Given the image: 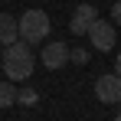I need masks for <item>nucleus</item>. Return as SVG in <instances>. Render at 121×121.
I'll return each instance as SVG.
<instances>
[{
    "mask_svg": "<svg viewBox=\"0 0 121 121\" xmlns=\"http://www.w3.org/2000/svg\"><path fill=\"white\" fill-rule=\"evenodd\" d=\"M111 23H115V26H121V0L111 7Z\"/></svg>",
    "mask_w": 121,
    "mask_h": 121,
    "instance_id": "9d476101",
    "label": "nucleus"
},
{
    "mask_svg": "<svg viewBox=\"0 0 121 121\" xmlns=\"http://www.w3.org/2000/svg\"><path fill=\"white\" fill-rule=\"evenodd\" d=\"M0 65H3V72H7V79L10 82H23L33 75V52H30V43H10L7 49H3V59H0Z\"/></svg>",
    "mask_w": 121,
    "mask_h": 121,
    "instance_id": "f257e3e1",
    "label": "nucleus"
},
{
    "mask_svg": "<svg viewBox=\"0 0 121 121\" xmlns=\"http://www.w3.org/2000/svg\"><path fill=\"white\" fill-rule=\"evenodd\" d=\"M17 92H20V88H13V85H10V79H7V82H0V108L17 105Z\"/></svg>",
    "mask_w": 121,
    "mask_h": 121,
    "instance_id": "6e6552de",
    "label": "nucleus"
},
{
    "mask_svg": "<svg viewBox=\"0 0 121 121\" xmlns=\"http://www.w3.org/2000/svg\"><path fill=\"white\" fill-rule=\"evenodd\" d=\"M88 39H92V46H95L98 52L115 49V23H108V20H95L92 26H88Z\"/></svg>",
    "mask_w": 121,
    "mask_h": 121,
    "instance_id": "7ed1b4c3",
    "label": "nucleus"
},
{
    "mask_svg": "<svg viewBox=\"0 0 121 121\" xmlns=\"http://www.w3.org/2000/svg\"><path fill=\"white\" fill-rule=\"evenodd\" d=\"M95 95H98V101H105V105L121 101V75H118V72L101 75V79L95 82Z\"/></svg>",
    "mask_w": 121,
    "mask_h": 121,
    "instance_id": "20e7f679",
    "label": "nucleus"
},
{
    "mask_svg": "<svg viewBox=\"0 0 121 121\" xmlns=\"http://www.w3.org/2000/svg\"><path fill=\"white\" fill-rule=\"evenodd\" d=\"M115 72H118V75H121V52H118V56H115Z\"/></svg>",
    "mask_w": 121,
    "mask_h": 121,
    "instance_id": "f8f14e48",
    "label": "nucleus"
},
{
    "mask_svg": "<svg viewBox=\"0 0 121 121\" xmlns=\"http://www.w3.org/2000/svg\"><path fill=\"white\" fill-rule=\"evenodd\" d=\"M17 101H20V105H36V101H39V92H36V88H20V92H17Z\"/></svg>",
    "mask_w": 121,
    "mask_h": 121,
    "instance_id": "1a4fd4ad",
    "label": "nucleus"
},
{
    "mask_svg": "<svg viewBox=\"0 0 121 121\" xmlns=\"http://www.w3.org/2000/svg\"><path fill=\"white\" fill-rule=\"evenodd\" d=\"M95 20H98V10H95L92 3H79L75 13H72V20H69V30H72L75 36H88V26Z\"/></svg>",
    "mask_w": 121,
    "mask_h": 121,
    "instance_id": "39448f33",
    "label": "nucleus"
},
{
    "mask_svg": "<svg viewBox=\"0 0 121 121\" xmlns=\"http://www.w3.org/2000/svg\"><path fill=\"white\" fill-rule=\"evenodd\" d=\"M17 39H20V20H13L10 13H0V46H10Z\"/></svg>",
    "mask_w": 121,
    "mask_h": 121,
    "instance_id": "0eeeda50",
    "label": "nucleus"
},
{
    "mask_svg": "<svg viewBox=\"0 0 121 121\" xmlns=\"http://www.w3.org/2000/svg\"><path fill=\"white\" fill-rule=\"evenodd\" d=\"M115 121H121V115H118V118H115Z\"/></svg>",
    "mask_w": 121,
    "mask_h": 121,
    "instance_id": "4468645a",
    "label": "nucleus"
},
{
    "mask_svg": "<svg viewBox=\"0 0 121 121\" xmlns=\"http://www.w3.org/2000/svg\"><path fill=\"white\" fill-rule=\"evenodd\" d=\"M49 17H46V10H23L20 17V39L23 43H43L46 36H49Z\"/></svg>",
    "mask_w": 121,
    "mask_h": 121,
    "instance_id": "f03ea898",
    "label": "nucleus"
},
{
    "mask_svg": "<svg viewBox=\"0 0 121 121\" xmlns=\"http://www.w3.org/2000/svg\"><path fill=\"white\" fill-rule=\"evenodd\" d=\"M39 59H43L46 69H59V65H65V62L72 59V49H69L65 43H46Z\"/></svg>",
    "mask_w": 121,
    "mask_h": 121,
    "instance_id": "423d86ee",
    "label": "nucleus"
},
{
    "mask_svg": "<svg viewBox=\"0 0 121 121\" xmlns=\"http://www.w3.org/2000/svg\"><path fill=\"white\" fill-rule=\"evenodd\" d=\"M0 59H3V46H0Z\"/></svg>",
    "mask_w": 121,
    "mask_h": 121,
    "instance_id": "ddd939ff",
    "label": "nucleus"
},
{
    "mask_svg": "<svg viewBox=\"0 0 121 121\" xmlns=\"http://www.w3.org/2000/svg\"><path fill=\"white\" fill-rule=\"evenodd\" d=\"M85 59H88V52H85V49H72V62H79V65H82Z\"/></svg>",
    "mask_w": 121,
    "mask_h": 121,
    "instance_id": "9b49d317",
    "label": "nucleus"
}]
</instances>
